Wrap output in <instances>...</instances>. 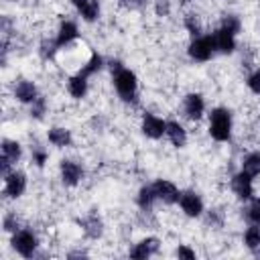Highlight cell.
<instances>
[{
  "label": "cell",
  "instance_id": "cell-22",
  "mask_svg": "<svg viewBox=\"0 0 260 260\" xmlns=\"http://www.w3.org/2000/svg\"><path fill=\"white\" fill-rule=\"evenodd\" d=\"M2 154H4L6 158H10L12 162H18V158H20V154H22V148H20V144H18L16 140L4 138V140H2Z\"/></svg>",
  "mask_w": 260,
  "mask_h": 260
},
{
  "label": "cell",
  "instance_id": "cell-28",
  "mask_svg": "<svg viewBox=\"0 0 260 260\" xmlns=\"http://www.w3.org/2000/svg\"><path fill=\"white\" fill-rule=\"evenodd\" d=\"M45 110H47V102H45V98L39 95V98L30 104V116L37 118V120H41V118L45 116Z\"/></svg>",
  "mask_w": 260,
  "mask_h": 260
},
{
  "label": "cell",
  "instance_id": "cell-11",
  "mask_svg": "<svg viewBox=\"0 0 260 260\" xmlns=\"http://www.w3.org/2000/svg\"><path fill=\"white\" fill-rule=\"evenodd\" d=\"M183 110L189 120H199L205 112V102L199 93H187L183 100Z\"/></svg>",
  "mask_w": 260,
  "mask_h": 260
},
{
  "label": "cell",
  "instance_id": "cell-38",
  "mask_svg": "<svg viewBox=\"0 0 260 260\" xmlns=\"http://www.w3.org/2000/svg\"><path fill=\"white\" fill-rule=\"evenodd\" d=\"M183 2H189V0H183Z\"/></svg>",
  "mask_w": 260,
  "mask_h": 260
},
{
  "label": "cell",
  "instance_id": "cell-26",
  "mask_svg": "<svg viewBox=\"0 0 260 260\" xmlns=\"http://www.w3.org/2000/svg\"><path fill=\"white\" fill-rule=\"evenodd\" d=\"M185 28L193 35V39H195V37H201V32H203V26H201L197 14H187V16H185Z\"/></svg>",
  "mask_w": 260,
  "mask_h": 260
},
{
  "label": "cell",
  "instance_id": "cell-6",
  "mask_svg": "<svg viewBox=\"0 0 260 260\" xmlns=\"http://www.w3.org/2000/svg\"><path fill=\"white\" fill-rule=\"evenodd\" d=\"M152 187H154L156 199H160L162 203H167V205L179 203L181 193H179V189L175 187V183H171V181H167V179H158V181L152 183Z\"/></svg>",
  "mask_w": 260,
  "mask_h": 260
},
{
  "label": "cell",
  "instance_id": "cell-27",
  "mask_svg": "<svg viewBox=\"0 0 260 260\" xmlns=\"http://www.w3.org/2000/svg\"><path fill=\"white\" fill-rule=\"evenodd\" d=\"M79 14H81L83 20H87V22L98 20V16H100V2H98V0H91L83 10H79Z\"/></svg>",
  "mask_w": 260,
  "mask_h": 260
},
{
  "label": "cell",
  "instance_id": "cell-7",
  "mask_svg": "<svg viewBox=\"0 0 260 260\" xmlns=\"http://www.w3.org/2000/svg\"><path fill=\"white\" fill-rule=\"evenodd\" d=\"M179 205H181L183 213L189 215V217H199V215L203 213V201H201V197H199L195 191H185V193H181Z\"/></svg>",
  "mask_w": 260,
  "mask_h": 260
},
{
  "label": "cell",
  "instance_id": "cell-19",
  "mask_svg": "<svg viewBox=\"0 0 260 260\" xmlns=\"http://www.w3.org/2000/svg\"><path fill=\"white\" fill-rule=\"evenodd\" d=\"M67 91L71 93V98L81 100V98L87 93V77H83V75H79V73H75L73 77H69V81H67Z\"/></svg>",
  "mask_w": 260,
  "mask_h": 260
},
{
  "label": "cell",
  "instance_id": "cell-1",
  "mask_svg": "<svg viewBox=\"0 0 260 260\" xmlns=\"http://www.w3.org/2000/svg\"><path fill=\"white\" fill-rule=\"evenodd\" d=\"M209 136L217 142H225L232 136V114L225 108H215L209 114Z\"/></svg>",
  "mask_w": 260,
  "mask_h": 260
},
{
  "label": "cell",
  "instance_id": "cell-29",
  "mask_svg": "<svg viewBox=\"0 0 260 260\" xmlns=\"http://www.w3.org/2000/svg\"><path fill=\"white\" fill-rule=\"evenodd\" d=\"M2 228H4L6 232H12V234L20 230V228H18V217H16L14 211H10V213L4 215V219H2Z\"/></svg>",
  "mask_w": 260,
  "mask_h": 260
},
{
  "label": "cell",
  "instance_id": "cell-14",
  "mask_svg": "<svg viewBox=\"0 0 260 260\" xmlns=\"http://www.w3.org/2000/svg\"><path fill=\"white\" fill-rule=\"evenodd\" d=\"M14 98H16L18 102H22V104H32V102L39 98L37 85H35L32 81H28V79L18 81L16 87H14Z\"/></svg>",
  "mask_w": 260,
  "mask_h": 260
},
{
  "label": "cell",
  "instance_id": "cell-5",
  "mask_svg": "<svg viewBox=\"0 0 260 260\" xmlns=\"http://www.w3.org/2000/svg\"><path fill=\"white\" fill-rule=\"evenodd\" d=\"M26 189V175L20 173V171H12L10 175L4 177V195L6 197H20Z\"/></svg>",
  "mask_w": 260,
  "mask_h": 260
},
{
  "label": "cell",
  "instance_id": "cell-17",
  "mask_svg": "<svg viewBox=\"0 0 260 260\" xmlns=\"http://www.w3.org/2000/svg\"><path fill=\"white\" fill-rule=\"evenodd\" d=\"M79 223H81V228H83L85 236H87V238H91V240H98V238L102 236V232H104L102 219H100L95 213H89V215H87V217H83Z\"/></svg>",
  "mask_w": 260,
  "mask_h": 260
},
{
  "label": "cell",
  "instance_id": "cell-10",
  "mask_svg": "<svg viewBox=\"0 0 260 260\" xmlns=\"http://www.w3.org/2000/svg\"><path fill=\"white\" fill-rule=\"evenodd\" d=\"M232 191L240 197V199H252V193H254V187H252V177L246 175L244 171L236 173L232 177Z\"/></svg>",
  "mask_w": 260,
  "mask_h": 260
},
{
  "label": "cell",
  "instance_id": "cell-13",
  "mask_svg": "<svg viewBox=\"0 0 260 260\" xmlns=\"http://www.w3.org/2000/svg\"><path fill=\"white\" fill-rule=\"evenodd\" d=\"M213 37V45H215V51L219 53H232L236 49V35H232L230 30L225 28H217L215 32H211Z\"/></svg>",
  "mask_w": 260,
  "mask_h": 260
},
{
  "label": "cell",
  "instance_id": "cell-20",
  "mask_svg": "<svg viewBox=\"0 0 260 260\" xmlns=\"http://www.w3.org/2000/svg\"><path fill=\"white\" fill-rule=\"evenodd\" d=\"M242 171H244L246 175H250L252 179L260 175V152H258V150L248 152V154L244 156V160H242Z\"/></svg>",
  "mask_w": 260,
  "mask_h": 260
},
{
  "label": "cell",
  "instance_id": "cell-3",
  "mask_svg": "<svg viewBox=\"0 0 260 260\" xmlns=\"http://www.w3.org/2000/svg\"><path fill=\"white\" fill-rule=\"evenodd\" d=\"M10 244H12V248H14L20 256H24V258H32L35 252H37V246H39L37 236H35L30 230H18V232H14Z\"/></svg>",
  "mask_w": 260,
  "mask_h": 260
},
{
  "label": "cell",
  "instance_id": "cell-33",
  "mask_svg": "<svg viewBox=\"0 0 260 260\" xmlns=\"http://www.w3.org/2000/svg\"><path fill=\"white\" fill-rule=\"evenodd\" d=\"M156 14L158 16H167L169 12H171V2L169 0H156Z\"/></svg>",
  "mask_w": 260,
  "mask_h": 260
},
{
  "label": "cell",
  "instance_id": "cell-24",
  "mask_svg": "<svg viewBox=\"0 0 260 260\" xmlns=\"http://www.w3.org/2000/svg\"><path fill=\"white\" fill-rule=\"evenodd\" d=\"M102 65H104V59H102L98 53H93V55L89 57V61H87V63H85L77 73H79V75H83V77H91L93 73H98V71L102 69Z\"/></svg>",
  "mask_w": 260,
  "mask_h": 260
},
{
  "label": "cell",
  "instance_id": "cell-9",
  "mask_svg": "<svg viewBox=\"0 0 260 260\" xmlns=\"http://www.w3.org/2000/svg\"><path fill=\"white\" fill-rule=\"evenodd\" d=\"M142 132H144V136L156 140V138H160L167 132V122L162 118L154 116V114H144V118H142Z\"/></svg>",
  "mask_w": 260,
  "mask_h": 260
},
{
  "label": "cell",
  "instance_id": "cell-2",
  "mask_svg": "<svg viewBox=\"0 0 260 260\" xmlns=\"http://www.w3.org/2000/svg\"><path fill=\"white\" fill-rule=\"evenodd\" d=\"M112 79H114V87H116L118 95H120L124 102H136L138 79H136L134 71H130V69H126V67H120L118 71L112 73Z\"/></svg>",
  "mask_w": 260,
  "mask_h": 260
},
{
  "label": "cell",
  "instance_id": "cell-16",
  "mask_svg": "<svg viewBox=\"0 0 260 260\" xmlns=\"http://www.w3.org/2000/svg\"><path fill=\"white\" fill-rule=\"evenodd\" d=\"M167 138L171 140V144L173 146H177V148H181V146H185L187 144V130L179 124V122H175V120H171V122H167Z\"/></svg>",
  "mask_w": 260,
  "mask_h": 260
},
{
  "label": "cell",
  "instance_id": "cell-36",
  "mask_svg": "<svg viewBox=\"0 0 260 260\" xmlns=\"http://www.w3.org/2000/svg\"><path fill=\"white\" fill-rule=\"evenodd\" d=\"M89 2H91V0H71V4H73L77 10H83V8H85Z\"/></svg>",
  "mask_w": 260,
  "mask_h": 260
},
{
  "label": "cell",
  "instance_id": "cell-23",
  "mask_svg": "<svg viewBox=\"0 0 260 260\" xmlns=\"http://www.w3.org/2000/svg\"><path fill=\"white\" fill-rule=\"evenodd\" d=\"M244 244L250 250H260V223H252L244 232Z\"/></svg>",
  "mask_w": 260,
  "mask_h": 260
},
{
  "label": "cell",
  "instance_id": "cell-37",
  "mask_svg": "<svg viewBox=\"0 0 260 260\" xmlns=\"http://www.w3.org/2000/svg\"><path fill=\"white\" fill-rule=\"evenodd\" d=\"M130 2H136V4H140V2H146V0H130Z\"/></svg>",
  "mask_w": 260,
  "mask_h": 260
},
{
  "label": "cell",
  "instance_id": "cell-15",
  "mask_svg": "<svg viewBox=\"0 0 260 260\" xmlns=\"http://www.w3.org/2000/svg\"><path fill=\"white\" fill-rule=\"evenodd\" d=\"M156 252H158V240L156 238H144L130 250V258H148Z\"/></svg>",
  "mask_w": 260,
  "mask_h": 260
},
{
  "label": "cell",
  "instance_id": "cell-21",
  "mask_svg": "<svg viewBox=\"0 0 260 260\" xmlns=\"http://www.w3.org/2000/svg\"><path fill=\"white\" fill-rule=\"evenodd\" d=\"M154 199H156V193H154V187H152V185H144V187L138 191V197H136L138 207H140V209H144V211L152 207Z\"/></svg>",
  "mask_w": 260,
  "mask_h": 260
},
{
  "label": "cell",
  "instance_id": "cell-35",
  "mask_svg": "<svg viewBox=\"0 0 260 260\" xmlns=\"http://www.w3.org/2000/svg\"><path fill=\"white\" fill-rule=\"evenodd\" d=\"M207 221H209V223H215V225H221V215H217V209H211V211H209Z\"/></svg>",
  "mask_w": 260,
  "mask_h": 260
},
{
  "label": "cell",
  "instance_id": "cell-25",
  "mask_svg": "<svg viewBox=\"0 0 260 260\" xmlns=\"http://www.w3.org/2000/svg\"><path fill=\"white\" fill-rule=\"evenodd\" d=\"M221 28H225V30H230L232 35H238L240 30H242V22H240V18L236 16V14H225L223 18H221V24H219Z\"/></svg>",
  "mask_w": 260,
  "mask_h": 260
},
{
  "label": "cell",
  "instance_id": "cell-34",
  "mask_svg": "<svg viewBox=\"0 0 260 260\" xmlns=\"http://www.w3.org/2000/svg\"><path fill=\"white\" fill-rule=\"evenodd\" d=\"M177 256H179V258H189V260H193V258H195V252L189 250L187 246H179V248H177Z\"/></svg>",
  "mask_w": 260,
  "mask_h": 260
},
{
  "label": "cell",
  "instance_id": "cell-12",
  "mask_svg": "<svg viewBox=\"0 0 260 260\" xmlns=\"http://www.w3.org/2000/svg\"><path fill=\"white\" fill-rule=\"evenodd\" d=\"M77 37H79V28H77V24H75L73 20H63V22L59 24L55 43H57L59 49H63V47H67L69 43H73Z\"/></svg>",
  "mask_w": 260,
  "mask_h": 260
},
{
  "label": "cell",
  "instance_id": "cell-4",
  "mask_svg": "<svg viewBox=\"0 0 260 260\" xmlns=\"http://www.w3.org/2000/svg\"><path fill=\"white\" fill-rule=\"evenodd\" d=\"M213 51H215V45H213V37L211 35L195 37L191 41V45H189V57L193 61H209Z\"/></svg>",
  "mask_w": 260,
  "mask_h": 260
},
{
  "label": "cell",
  "instance_id": "cell-30",
  "mask_svg": "<svg viewBox=\"0 0 260 260\" xmlns=\"http://www.w3.org/2000/svg\"><path fill=\"white\" fill-rule=\"evenodd\" d=\"M246 217L250 219V223H260V197H256V199L250 203Z\"/></svg>",
  "mask_w": 260,
  "mask_h": 260
},
{
  "label": "cell",
  "instance_id": "cell-32",
  "mask_svg": "<svg viewBox=\"0 0 260 260\" xmlns=\"http://www.w3.org/2000/svg\"><path fill=\"white\" fill-rule=\"evenodd\" d=\"M47 158H49V154H47L45 148H41V146H35V148H32V162H35L37 167H43V165L47 162Z\"/></svg>",
  "mask_w": 260,
  "mask_h": 260
},
{
  "label": "cell",
  "instance_id": "cell-8",
  "mask_svg": "<svg viewBox=\"0 0 260 260\" xmlns=\"http://www.w3.org/2000/svg\"><path fill=\"white\" fill-rule=\"evenodd\" d=\"M83 179V169L79 162L75 160H61V181L67 185V187H75L79 181Z\"/></svg>",
  "mask_w": 260,
  "mask_h": 260
},
{
  "label": "cell",
  "instance_id": "cell-31",
  "mask_svg": "<svg viewBox=\"0 0 260 260\" xmlns=\"http://www.w3.org/2000/svg\"><path fill=\"white\" fill-rule=\"evenodd\" d=\"M248 87H250V91L252 93H256V95H260V69H256V71H252L250 75H248Z\"/></svg>",
  "mask_w": 260,
  "mask_h": 260
},
{
  "label": "cell",
  "instance_id": "cell-18",
  "mask_svg": "<svg viewBox=\"0 0 260 260\" xmlns=\"http://www.w3.org/2000/svg\"><path fill=\"white\" fill-rule=\"evenodd\" d=\"M47 138H49V142H51L53 146H57V148H65V146L71 144V132H69L67 128H61V126L51 128V130L47 132Z\"/></svg>",
  "mask_w": 260,
  "mask_h": 260
}]
</instances>
